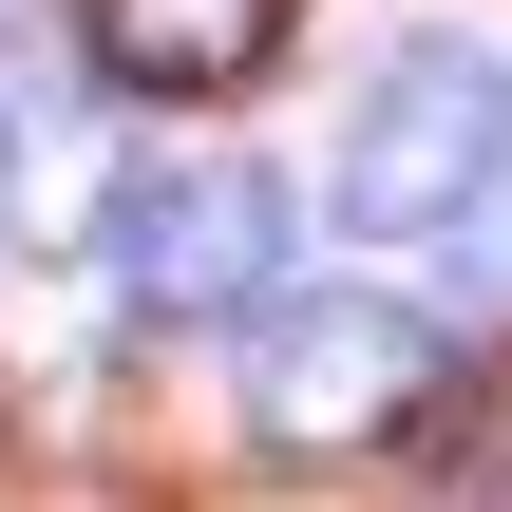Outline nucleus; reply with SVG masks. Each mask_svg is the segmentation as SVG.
I'll list each match as a JSON object with an SVG mask.
<instances>
[{
	"mask_svg": "<svg viewBox=\"0 0 512 512\" xmlns=\"http://www.w3.org/2000/svg\"><path fill=\"white\" fill-rule=\"evenodd\" d=\"M342 228H380V247H456L475 209L512 190V57L494 38H399L380 76H361V114H342Z\"/></svg>",
	"mask_w": 512,
	"mask_h": 512,
	"instance_id": "nucleus-1",
	"label": "nucleus"
},
{
	"mask_svg": "<svg viewBox=\"0 0 512 512\" xmlns=\"http://www.w3.org/2000/svg\"><path fill=\"white\" fill-rule=\"evenodd\" d=\"M437 399H456V361H437V323L380 304V285H304V304L247 342L266 456H399V437H437Z\"/></svg>",
	"mask_w": 512,
	"mask_h": 512,
	"instance_id": "nucleus-2",
	"label": "nucleus"
},
{
	"mask_svg": "<svg viewBox=\"0 0 512 512\" xmlns=\"http://www.w3.org/2000/svg\"><path fill=\"white\" fill-rule=\"evenodd\" d=\"M114 304L133 323H247L266 285H285V190L266 171H152V190H114Z\"/></svg>",
	"mask_w": 512,
	"mask_h": 512,
	"instance_id": "nucleus-3",
	"label": "nucleus"
},
{
	"mask_svg": "<svg viewBox=\"0 0 512 512\" xmlns=\"http://www.w3.org/2000/svg\"><path fill=\"white\" fill-rule=\"evenodd\" d=\"M114 95H247L285 57V0H76Z\"/></svg>",
	"mask_w": 512,
	"mask_h": 512,
	"instance_id": "nucleus-4",
	"label": "nucleus"
},
{
	"mask_svg": "<svg viewBox=\"0 0 512 512\" xmlns=\"http://www.w3.org/2000/svg\"><path fill=\"white\" fill-rule=\"evenodd\" d=\"M437 418H475V456H494V475H512V361H494V380H456Z\"/></svg>",
	"mask_w": 512,
	"mask_h": 512,
	"instance_id": "nucleus-5",
	"label": "nucleus"
},
{
	"mask_svg": "<svg viewBox=\"0 0 512 512\" xmlns=\"http://www.w3.org/2000/svg\"><path fill=\"white\" fill-rule=\"evenodd\" d=\"M0 19H38V0H0Z\"/></svg>",
	"mask_w": 512,
	"mask_h": 512,
	"instance_id": "nucleus-6",
	"label": "nucleus"
},
{
	"mask_svg": "<svg viewBox=\"0 0 512 512\" xmlns=\"http://www.w3.org/2000/svg\"><path fill=\"white\" fill-rule=\"evenodd\" d=\"M0 152H19V114H0Z\"/></svg>",
	"mask_w": 512,
	"mask_h": 512,
	"instance_id": "nucleus-7",
	"label": "nucleus"
}]
</instances>
